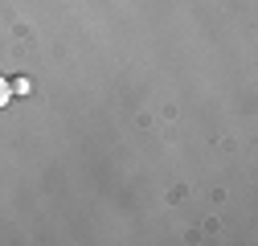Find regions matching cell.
Masks as SVG:
<instances>
[{
	"instance_id": "obj_1",
	"label": "cell",
	"mask_w": 258,
	"mask_h": 246,
	"mask_svg": "<svg viewBox=\"0 0 258 246\" xmlns=\"http://www.w3.org/2000/svg\"><path fill=\"white\" fill-rule=\"evenodd\" d=\"M9 95H13V86L5 82V74H0V111H5V107H9Z\"/></svg>"
}]
</instances>
